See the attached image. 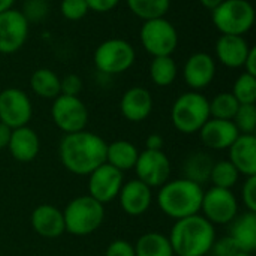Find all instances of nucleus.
Here are the masks:
<instances>
[{"instance_id":"obj_1","label":"nucleus","mask_w":256,"mask_h":256,"mask_svg":"<svg viewBox=\"0 0 256 256\" xmlns=\"http://www.w3.org/2000/svg\"><path fill=\"white\" fill-rule=\"evenodd\" d=\"M108 144L96 134L81 130L68 134L60 141L58 154L63 166L75 176H90L106 162Z\"/></svg>"},{"instance_id":"obj_2","label":"nucleus","mask_w":256,"mask_h":256,"mask_svg":"<svg viewBox=\"0 0 256 256\" xmlns=\"http://www.w3.org/2000/svg\"><path fill=\"white\" fill-rule=\"evenodd\" d=\"M168 238L174 256H206L216 242V230L204 216L195 214L177 220Z\"/></svg>"},{"instance_id":"obj_3","label":"nucleus","mask_w":256,"mask_h":256,"mask_svg":"<svg viewBox=\"0 0 256 256\" xmlns=\"http://www.w3.org/2000/svg\"><path fill=\"white\" fill-rule=\"evenodd\" d=\"M202 196V186L188 178H178L166 182L160 188L158 204L168 218L180 220L189 216H195L201 212Z\"/></svg>"},{"instance_id":"obj_4","label":"nucleus","mask_w":256,"mask_h":256,"mask_svg":"<svg viewBox=\"0 0 256 256\" xmlns=\"http://www.w3.org/2000/svg\"><path fill=\"white\" fill-rule=\"evenodd\" d=\"M63 219L66 232L76 237H86L100 228L105 219V208L104 204L90 195L78 196L68 204L63 212Z\"/></svg>"},{"instance_id":"obj_5","label":"nucleus","mask_w":256,"mask_h":256,"mask_svg":"<svg viewBox=\"0 0 256 256\" xmlns=\"http://www.w3.org/2000/svg\"><path fill=\"white\" fill-rule=\"evenodd\" d=\"M210 118V102L198 92L183 93L177 98L171 110L174 128L186 135L200 132Z\"/></svg>"},{"instance_id":"obj_6","label":"nucleus","mask_w":256,"mask_h":256,"mask_svg":"<svg viewBox=\"0 0 256 256\" xmlns=\"http://www.w3.org/2000/svg\"><path fill=\"white\" fill-rule=\"evenodd\" d=\"M255 8L248 0H224L212 10L214 27L222 34L244 36L255 24Z\"/></svg>"},{"instance_id":"obj_7","label":"nucleus","mask_w":256,"mask_h":256,"mask_svg":"<svg viewBox=\"0 0 256 256\" xmlns=\"http://www.w3.org/2000/svg\"><path fill=\"white\" fill-rule=\"evenodd\" d=\"M136 60L135 48L124 39H108L102 42L93 56L96 69L104 75H120L128 72Z\"/></svg>"},{"instance_id":"obj_8","label":"nucleus","mask_w":256,"mask_h":256,"mask_svg":"<svg viewBox=\"0 0 256 256\" xmlns=\"http://www.w3.org/2000/svg\"><path fill=\"white\" fill-rule=\"evenodd\" d=\"M140 39L144 50L153 57L172 56L178 46L177 28L165 16L144 21Z\"/></svg>"},{"instance_id":"obj_9","label":"nucleus","mask_w":256,"mask_h":256,"mask_svg":"<svg viewBox=\"0 0 256 256\" xmlns=\"http://www.w3.org/2000/svg\"><path fill=\"white\" fill-rule=\"evenodd\" d=\"M51 116L64 135L86 130L88 124V110L78 96H57L51 106Z\"/></svg>"},{"instance_id":"obj_10","label":"nucleus","mask_w":256,"mask_h":256,"mask_svg":"<svg viewBox=\"0 0 256 256\" xmlns=\"http://www.w3.org/2000/svg\"><path fill=\"white\" fill-rule=\"evenodd\" d=\"M33 117V105L26 92L4 88L0 92V123L10 129L27 126Z\"/></svg>"},{"instance_id":"obj_11","label":"nucleus","mask_w":256,"mask_h":256,"mask_svg":"<svg viewBox=\"0 0 256 256\" xmlns=\"http://www.w3.org/2000/svg\"><path fill=\"white\" fill-rule=\"evenodd\" d=\"M201 212L204 218L213 225H228L238 213V202L230 189L212 188L204 192Z\"/></svg>"},{"instance_id":"obj_12","label":"nucleus","mask_w":256,"mask_h":256,"mask_svg":"<svg viewBox=\"0 0 256 256\" xmlns=\"http://www.w3.org/2000/svg\"><path fill=\"white\" fill-rule=\"evenodd\" d=\"M30 24L21 10L9 9L0 14V54L20 51L28 39Z\"/></svg>"},{"instance_id":"obj_13","label":"nucleus","mask_w":256,"mask_h":256,"mask_svg":"<svg viewBox=\"0 0 256 256\" xmlns=\"http://www.w3.org/2000/svg\"><path fill=\"white\" fill-rule=\"evenodd\" d=\"M135 171L138 180L152 188H162L166 182H170L171 176V162L168 156L159 150H144L140 153L138 160L135 164Z\"/></svg>"},{"instance_id":"obj_14","label":"nucleus","mask_w":256,"mask_h":256,"mask_svg":"<svg viewBox=\"0 0 256 256\" xmlns=\"http://www.w3.org/2000/svg\"><path fill=\"white\" fill-rule=\"evenodd\" d=\"M123 184V172L106 162L88 176V194L100 204H106L118 198Z\"/></svg>"},{"instance_id":"obj_15","label":"nucleus","mask_w":256,"mask_h":256,"mask_svg":"<svg viewBox=\"0 0 256 256\" xmlns=\"http://www.w3.org/2000/svg\"><path fill=\"white\" fill-rule=\"evenodd\" d=\"M183 76L186 84L194 90L200 92L208 87L216 76V60L208 52H195L184 63Z\"/></svg>"},{"instance_id":"obj_16","label":"nucleus","mask_w":256,"mask_h":256,"mask_svg":"<svg viewBox=\"0 0 256 256\" xmlns=\"http://www.w3.org/2000/svg\"><path fill=\"white\" fill-rule=\"evenodd\" d=\"M201 141L212 150H228L242 135L232 120L210 118L200 130Z\"/></svg>"},{"instance_id":"obj_17","label":"nucleus","mask_w":256,"mask_h":256,"mask_svg":"<svg viewBox=\"0 0 256 256\" xmlns=\"http://www.w3.org/2000/svg\"><path fill=\"white\" fill-rule=\"evenodd\" d=\"M118 201L126 214L135 218L142 216L144 213L148 212L152 206L153 201L152 189L142 182H140L138 178L130 180L123 184L118 194Z\"/></svg>"},{"instance_id":"obj_18","label":"nucleus","mask_w":256,"mask_h":256,"mask_svg":"<svg viewBox=\"0 0 256 256\" xmlns=\"http://www.w3.org/2000/svg\"><path fill=\"white\" fill-rule=\"evenodd\" d=\"M250 48L252 46L244 36L222 34L216 42V57L224 66L230 69H240L244 66Z\"/></svg>"},{"instance_id":"obj_19","label":"nucleus","mask_w":256,"mask_h":256,"mask_svg":"<svg viewBox=\"0 0 256 256\" xmlns=\"http://www.w3.org/2000/svg\"><path fill=\"white\" fill-rule=\"evenodd\" d=\"M120 111L122 116L132 123L144 122L153 111L152 93L144 87L129 88L120 100Z\"/></svg>"},{"instance_id":"obj_20","label":"nucleus","mask_w":256,"mask_h":256,"mask_svg":"<svg viewBox=\"0 0 256 256\" xmlns=\"http://www.w3.org/2000/svg\"><path fill=\"white\" fill-rule=\"evenodd\" d=\"M32 226L44 238H58L66 231L63 212L54 206L42 204L32 213Z\"/></svg>"},{"instance_id":"obj_21","label":"nucleus","mask_w":256,"mask_h":256,"mask_svg":"<svg viewBox=\"0 0 256 256\" xmlns=\"http://www.w3.org/2000/svg\"><path fill=\"white\" fill-rule=\"evenodd\" d=\"M8 148L12 158L21 164H28L34 160L40 150V141L38 134L28 126L12 129Z\"/></svg>"},{"instance_id":"obj_22","label":"nucleus","mask_w":256,"mask_h":256,"mask_svg":"<svg viewBox=\"0 0 256 256\" xmlns=\"http://www.w3.org/2000/svg\"><path fill=\"white\" fill-rule=\"evenodd\" d=\"M230 150V162L244 177H256L255 135H240Z\"/></svg>"},{"instance_id":"obj_23","label":"nucleus","mask_w":256,"mask_h":256,"mask_svg":"<svg viewBox=\"0 0 256 256\" xmlns=\"http://www.w3.org/2000/svg\"><path fill=\"white\" fill-rule=\"evenodd\" d=\"M230 237L236 242L240 252L252 254L256 250V213L248 212L236 218Z\"/></svg>"},{"instance_id":"obj_24","label":"nucleus","mask_w":256,"mask_h":256,"mask_svg":"<svg viewBox=\"0 0 256 256\" xmlns=\"http://www.w3.org/2000/svg\"><path fill=\"white\" fill-rule=\"evenodd\" d=\"M140 152L129 141H116L106 147V164L124 172L135 168Z\"/></svg>"},{"instance_id":"obj_25","label":"nucleus","mask_w":256,"mask_h":256,"mask_svg":"<svg viewBox=\"0 0 256 256\" xmlns=\"http://www.w3.org/2000/svg\"><path fill=\"white\" fill-rule=\"evenodd\" d=\"M30 87L33 93L42 99H56L60 96V78L56 72L46 68H40L32 74Z\"/></svg>"},{"instance_id":"obj_26","label":"nucleus","mask_w":256,"mask_h":256,"mask_svg":"<svg viewBox=\"0 0 256 256\" xmlns=\"http://www.w3.org/2000/svg\"><path fill=\"white\" fill-rule=\"evenodd\" d=\"M213 158L204 152L192 153L184 162V178L202 186L210 180V174L213 170Z\"/></svg>"},{"instance_id":"obj_27","label":"nucleus","mask_w":256,"mask_h":256,"mask_svg":"<svg viewBox=\"0 0 256 256\" xmlns=\"http://www.w3.org/2000/svg\"><path fill=\"white\" fill-rule=\"evenodd\" d=\"M135 248V256H174L170 238L159 232H147L140 237Z\"/></svg>"},{"instance_id":"obj_28","label":"nucleus","mask_w":256,"mask_h":256,"mask_svg":"<svg viewBox=\"0 0 256 256\" xmlns=\"http://www.w3.org/2000/svg\"><path fill=\"white\" fill-rule=\"evenodd\" d=\"M178 75V68L172 56L153 57L150 63V78L158 87H170Z\"/></svg>"},{"instance_id":"obj_29","label":"nucleus","mask_w":256,"mask_h":256,"mask_svg":"<svg viewBox=\"0 0 256 256\" xmlns=\"http://www.w3.org/2000/svg\"><path fill=\"white\" fill-rule=\"evenodd\" d=\"M129 10L142 21L164 18L170 8L171 0H126Z\"/></svg>"},{"instance_id":"obj_30","label":"nucleus","mask_w":256,"mask_h":256,"mask_svg":"<svg viewBox=\"0 0 256 256\" xmlns=\"http://www.w3.org/2000/svg\"><path fill=\"white\" fill-rule=\"evenodd\" d=\"M210 102V117L219 120H234L238 111V100L234 98L232 93H219Z\"/></svg>"},{"instance_id":"obj_31","label":"nucleus","mask_w":256,"mask_h":256,"mask_svg":"<svg viewBox=\"0 0 256 256\" xmlns=\"http://www.w3.org/2000/svg\"><path fill=\"white\" fill-rule=\"evenodd\" d=\"M238 177H240V172L230 160H220L213 165V170L210 174V182L213 183V188L231 190L237 184Z\"/></svg>"},{"instance_id":"obj_32","label":"nucleus","mask_w":256,"mask_h":256,"mask_svg":"<svg viewBox=\"0 0 256 256\" xmlns=\"http://www.w3.org/2000/svg\"><path fill=\"white\" fill-rule=\"evenodd\" d=\"M234 98L240 105H255L256 102V76L249 74H242L232 88Z\"/></svg>"},{"instance_id":"obj_33","label":"nucleus","mask_w":256,"mask_h":256,"mask_svg":"<svg viewBox=\"0 0 256 256\" xmlns=\"http://www.w3.org/2000/svg\"><path fill=\"white\" fill-rule=\"evenodd\" d=\"M234 124L242 135H255L256 130V106L240 105L234 117Z\"/></svg>"},{"instance_id":"obj_34","label":"nucleus","mask_w":256,"mask_h":256,"mask_svg":"<svg viewBox=\"0 0 256 256\" xmlns=\"http://www.w3.org/2000/svg\"><path fill=\"white\" fill-rule=\"evenodd\" d=\"M48 2L45 0H26L21 9V14L28 24L42 22L48 15Z\"/></svg>"},{"instance_id":"obj_35","label":"nucleus","mask_w":256,"mask_h":256,"mask_svg":"<svg viewBox=\"0 0 256 256\" xmlns=\"http://www.w3.org/2000/svg\"><path fill=\"white\" fill-rule=\"evenodd\" d=\"M88 4L86 0H62L60 14L69 21H80L88 14Z\"/></svg>"},{"instance_id":"obj_36","label":"nucleus","mask_w":256,"mask_h":256,"mask_svg":"<svg viewBox=\"0 0 256 256\" xmlns=\"http://www.w3.org/2000/svg\"><path fill=\"white\" fill-rule=\"evenodd\" d=\"M81 92H82V80L78 75L69 74L64 78H60V94L78 96Z\"/></svg>"},{"instance_id":"obj_37","label":"nucleus","mask_w":256,"mask_h":256,"mask_svg":"<svg viewBox=\"0 0 256 256\" xmlns=\"http://www.w3.org/2000/svg\"><path fill=\"white\" fill-rule=\"evenodd\" d=\"M210 252L214 256H234L240 252V249L237 248L236 242L228 236L220 240H216Z\"/></svg>"},{"instance_id":"obj_38","label":"nucleus","mask_w":256,"mask_h":256,"mask_svg":"<svg viewBox=\"0 0 256 256\" xmlns=\"http://www.w3.org/2000/svg\"><path fill=\"white\" fill-rule=\"evenodd\" d=\"M242 195H243V202L248 207V210L256 213V177H248L243 186Z\"/></svg>"},{"instance_id":"obj_39","label":"nucleus","mask_w":256,"mask_h":256,"mask_svg":"<svg viewBox=\"0 0 256 256\" xmlns=\"http://www.w3.org/2000/svg\"><path fill=\"white\" fill-rule=\"evenodd\" d=\"M105 256H135V248L126 240H116L110 243Z\"/></svg>"},{"instance_id":"obj_40","label":"nucleus","mask_w":256,"mask_h":256,"mask_svg":"<svg viewBox=\"0 0 256 256\" xmlns=\"http://www.w3.org/2000/svg\"><path fill=\"white\" fill-rule=\"evenodd\" d=\"M88 4V9L96 14H108L114 10L122 0H86Z\"/></svg>"},{"instance_id":"obj_41","label":"nucleus","mask_w":256,"mask_h":256,"mask_svg":"<svg viewBox=\"0 0 256 256\" xmlns=\"http://www.w3.org/2000/svg\"><path fill=\"white\" fill-rule=\"evenodd\" d=\"M244 72L249 74V75H254L256 76V48L252 46L249 54H248V58L244 62Z\"/></svg>"},{"instance_id":"obj_42","label":"nucleus","mask_w":256,"mask_h":256,"mask_svg":"<svg viewBox=\"0 0 256 256\" xmlns=\"http://www.w3.org/2000/svg\"><path fill=\"white\" fill-rule=\"evenodd\" d=\"M146 147H147V150H156V152H159L164 147V138L160 135H158V134H153V135H150L147 138Z\"/></svg>"},{"instance_id":"obj_43","label":"nucleus","mask_w":256,"mask_h":256,"mask_svg":"<svg viewBox=\"0 0 256 256\" xmlns=\"http://www.w3.org/2000/svg\"><path fill=\"white\" fill-rule=\"evenodd\" d=\"M10 134H12V129L8 128L3 123H0V150L8 148V144H9V140H10Z\"/></svg>"},{"instance_id":"obj_44","label":"nucleus","mask_w":256,"mask_h":256,"mask_svg":"<svg viewBox=\"0 0 256 256\" xmlns=\"http://www.w3.org/2000/svg\"><path fill=\"white\" fill-rule=\"evenodd\" d=\"M222 2H224V0H200V3H201L206 9H208V10L216 9Z\"/></svg>"},{"instance_id":"obj_45","label":"nucleus","mask_w":256,"mask_h":256,"mask_svg":"<svg viewBox=\"0 0 256 256\" xmlns=\"http://www.w3.org/2000/svg\"><path fill=\"white\" fill-rule=\"evenodd\" d=\"M14 3L15 0H0V14L4 12V10H9L14 8Z\"/></svg>"},{"instance_id":"obj_46","label":"nucleus","mask_w":256,"mask_h":256,"mask_svg":"<svg viewBox=\"0 0 256 256\" xmlns=\"http://www.w3.org/2000/svg\"><path fill=\"white\" fill-rule=\"evenodd\" d=\"M234 256H252V254H246V252H238V254H236Z\"/></svg>"},{"instance_id":"obj_47","label":"nucleus","mask_w":256,"mask_h":256,"mask_svg":"<svg viewBox=\"0 0 256 256\" xmlns=\"http://www.w3.org/2000/svg\"><path fill=\"white\" fill-rule=\"evenodd\" d=\"M45 2H48V0H45Z\"/></svg>"}]
</instances>
